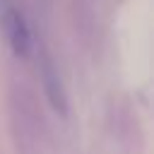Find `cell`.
<instances>
[{
  "label": "cell",
  "mask_w": 154,
  "mask_h": 154,
  "mask_svg": "<svg viewBox=\"0 0 154 154\" xmlns=\"http://www.w3.org/2000/svg\"><path fill=\"white\" fill-rule=\"evenodd\" d=\"M0 26H2V34L12 48V53L17 58H24L29 55V48H31V31H29V24L24 19V14L12 7L10 2H2L0 5Z\"/></svg>",
  "instance_id": "cell-1"
},
{
  "label": "cell",
  "mask_w": 154,
  "mask_h": 154,
  "mask_svg": "<svg viewBox=\"0 0 154 154\" xmlns=\"http://www.w3.org/2000/svg\"><path fill=\"white\" fill-rule=\"evenodd\" d=\"M41 77H43V87H46V96L53 106V111H58L60 116L67 113V99H65V89H63V82L58 77V70L53 65V60L48 55L41 58Z\"/></svg>",
  "instance_id": "cell-2"
}]
</instances>
